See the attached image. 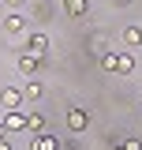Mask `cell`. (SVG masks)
<instances>
[{
  "label": "cell",
  "mask_w": 142,
  "mask_h": 150,
  "mask_svg": "<svg viewBox=\"0 0 142 150\" xmlns=\"http://www.w3.org/2000/svg\"><path fill=\"white\" fill-rule=\"evenodd\" d=\"M22 124H26V116L19 109H8V120H4V128H11V131H22Z\"/></svg>",
  "instance_id": "obj_8"
},
{
  "label": "cell",
  "mask_w": 142,
  "mask_h": 150,
  "mask_svg": "<svg viewBox=\"0 0 142 150\" xmlns=\"http://www.w3.org/2000/svg\"><path fill=\"white\" fill-rule=\"evenodd\" d=\"M0 105H4V109H19V105H22V90H15V86L0 90Z\"/></svg>",
  "instance_id": "obj_1"
},
{
  "label": "cell",
  "mask_w": 142,
  "mask_h": 150,
  "mask_svg": "<svg viewBox=\"0 0 142 150\" xmlns=\"http://www.w3.org/2000/svg\"><path fill=\"white\" fill-rule=\"evenodd\" d=\"M37 98H41V83H37V79H30V83L22 86V101H37Z\"/></svg>",
  "instance_id": "obj_11"
},
{
  "label": "cell",
  "mask_w": 142,
  "mask_h": 150,
  "mask_svg": "<svg viewBox=\"0 0 142 150\" xmlns=\"http://www.w3.org/2000/svg\"><path fill=\"white\" fill-rule=\"evenodd\" d=\"M90 124V112H82V109H67V128L71 131H82Z\"/></svg>",
  "instance_id": "obj_2"
},
{
  "label": "cell",
  "mask_w": 142,
  "mask_h": 150,
  "mask_svg": "<svg viewBox=\"0 0 142 150\" xmlns=\"http://www.w3.org/2000/svg\"><path fill=\"white\" fill-rule=\"evenodd\" d=\"M112 71H120V75H131V71H135V60H131V53H120V56H116V68H112Z\"/></svg>",
  "instance_id": "obj_7"
},
{
  "label": "cell",
  "mask_w": 142,
  "mask_h": 150,
  "mask_svg": "<svg viewBox=\"0 0 142 150\" xmlns=\"http://www.w3.org/2000/svg\"><path fill=\"white\" fill-rule=\"evenodd\" d=\"M116 4H131V0H116Z\"/></svg>",
  "instance_id": "obj_17"
},
{
  "label": "cell",
  "mask_w": 142,
  "mask_h": 150,
  "mask_svg": "<svg viewBox=\"0 0 142 150\" xmlns=\"http://www.w3.org/2000/svg\"><path fill=\"white\" fill-rule=\"evenodd\" d=\"M4 4H8V8H19V4H26V0H4Z\"/></svg>",
  "instance_id": "obj_14"
},
{
  "label": "cell",
  "mask_w": 142,
  "mask_h": 150,
  "mask_svg": "<svg viewBox=\"0 0 142 150\" xmlns=\"http://www.w3.org/2000/svg\"><path fill=\"white\" fill-rule=\"evenodd\" d=\"M22 131L41 135V131H45V116H41V112H26V124H22Z\"/></svg>",
  "instance_id": "obj_3"
},
{
  "label": "cell",
  "mask_w": 142,
  "mask_h": 150,
  "mask_svg": "<svg viewBox=\"0 0 142 150\" xmlns=\"http://www.w3.org/2000/svg\"><path fill=\"white\" fill-rule=\"evenodd\" d=\"M37 64H41V56H34V53H22V56H19V71H22V75H34Z\"/></svg>",
  "instance_id": "obj_4"
},
{
  "label": "cell",
  "mask_w": 142,
  "mask_h": 150,
  "mask_svg": "<svg viewBox=\"0 0 142 150\" xmlns=\"http://www.w3.org/2000/svg\"><path fill=\"white\" fill-rule=\"evenodd\" d=\"M4 30H8V34H22V30H26V19L22 15H8L4 19Z\"/></svg>",
  "instance_id": "obj_6"
},
{
  "label": "cell",
  "mask_w": 142,
  "mask_h": 150,
  "mask_svg": "<svg viewBox=\"0 0 142 150\" xmlns=\"http://www.w3.org/2000/svg\"><path fill=\"white\" fill-rule=\"evenodd\" d=\"M0 150H11V143H8V139H4V135H0Z\"/></svg>",
  "instance_id": "obj_15"
},
{
  "label": "cell",
  "mask_w": 142,
  "mask_h": 150,
  "mask_svg": "<svg viewBox=\"0 0 142 150\" xmlns=\"http://www.w3.org/2000/svg\"><path fill=\"white\" fill-rule=\"evenodd\" d=\"M26 49L34 56H45V49H49V38L45 34H30V41H26Z\"/></svg>",
  "instance_id": "obj_5"
},
{
  "label": "cell",
  "mask_w": 142,
  "mask_h": 150,
  "mask_svg": "<svg viewBox=\"0 0 142 150\" xmlns=\"http://www.w3.org/2000/svg\"><path fill=\"white\" fill-rule=\"evenodd\" d=\"M34 150H60V139H53V135H34Z\"/></svg>",
  "instance_id": "obj_9"
},
{
  "label": "cell",
  "mask_w": 142,
  "mask_h": 150,
  "mask_svg": "<svg viewBox=\"0 0 142 150\" xmlns=\"http://www.w3.org/2000/svg\"><path fill=\"white\" fill-rule=\"evenodd\" d=\"M0 135H8V128H4V124H0Z\"/></svg>",
  "instance_id": "obj_16"
},
{
  "label": "cell",
  "mask_w": 142,
  "mask_h": 150,
  "mask_svg": "<svg viewBox=\"0 0 142 150\" xmlns=\"http://www.w3.org/2000/svg\"><path fill=\"white\" fill-rule=\"evenodd\" d=\"M124 150H142V146H138V139H127V143H124Z\"/></svg>",
  "instance_id": "obj_13"
},
{
  "label": "cell",
  "mask_w": 142,
  "mask_h": 150,
  "mask_svg": "<svg viewBox=\"0 0 142 150\" xmlns=\"http://www.w3.org/2000/svg\"><path fill=\"white\" fill-rule=\"evenodd\" d=\"M112 150H124V146H112Z\"/></svg>",
  "instance_id": "obj_18"
},
{
  "label": "cell",
  "mask_w": 142,
  "mask_h": 150,
  "mask_svg": "<svg viewBox=\"0 0 142 150\" xmlns=\"http://www.w3.org/2000/svg\"><path fill=\"white\" fill-rule=\"evenodd\" d=\"M64 11L67 15H82L86 11V0H64Z\"/></svg>",
  "instance_id": "obj_12"
},
{
  "label": "cell",
  "mask_w": 142,
  "mask_h": 150,
  "mask_svg": "<svg viewBox=\"0 0 142 150\" xmlns=\"http://www.w3.org/2000/svg\"><path fill=\"white\" fill-rule=\"evenodd\" d=\"M124 45H142V26H124Z\"/></svg>",
  "instance_id": "obj_10"
}]
</instances>
